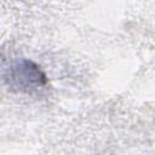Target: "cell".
Wrapping results in <instances>:
<instances>
[{"mask_svg":"<svg viewBox=\"0 0 155 155\" xmlns=\"http://www.w3.org/2000/svg\"><path fill=\"white\" fill-rule=\"evenodd\" d=\"M5 79L8 85L18 88L23 92L36 91L46 85V75L42 73L39 65L23 59L11 64L5 74Z\"/></svg>","mask_w":155,"mask_h":155,"instance_id":"1","label":"cell"}]
</instances>
